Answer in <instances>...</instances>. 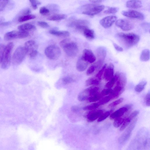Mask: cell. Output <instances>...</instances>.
I'll return each mask as SVG.
<instances>
[{
	"label": "cell",
	"mask_w": 150,
	"mask_h": 150,
	"mask_svg": "<svg viewBox=\"0 0 150 150\" xmlns=\"http://www.w3.org/2000/svg\"><path fill=\"white\" fill-rule=\"evenodd\" d=\"M99 88L96 86H92L87 88L78 95V100L81 101L87 100L89 97L99 93Z\"/></svg>",
	"instance_id": "ba28073f"
},
{
	"label": "cell",
	"mask_w": 150,
	"mask_h": 150,
	"mask_svg": "<svg viewBox=\"0 0 150 150\" xmlns=\"http://www.w3.org/2000/svg\"><path fill=\"white\" fill-rule=\"evenodd\" d=\"M88 65V62L81 57L77 62L76 69L78 71L82 72L86 70Z\"/></svg>",
	"instance_id": "ffe728a7"
},
{
	"label": "cell",
	"mask_w": 150,
	"mask_h": 150,
	"mask_svg": "<svg viewBox=\"0 0 150 150\" xmlns=\"http://www.w3.org/2000/svg\"><path fill=\"white\" fill-rule=\"evenodd\" d=\"M14 47L13 42H10L4 49L1 64V68L4 69H8L10 67L11 61V52Z\"/></svg>",
	"instance_id": "3957f363"
},
{
	"label": "cell",
	"mask_w": 150,
	"mask_h": 150,
	"mask_svg": "<svg viewBox=\"0 0 150 150\" xmlns=\"http://www.w3.org/2000/svg\"><path fill=\"white\" fill-rule=\"evenodd\" d=\"M124 98H120L110 104L108 105V107L109 108L114 107L122 102Z\"/></svg>",
	"instance_id": "74e56055"
},
{
	"label": "cell",
	"mask_w": 150,
	"mask_h": 150,
	"mask_svg": "<svg viewBox=\"0 0 150 150\" xmlns=\"http://www.w3.org/2000/svg\"><path fill=\"white\" fill-rule=\"evenodd\" d=\"M126 6L133 8H138L142 6L141 1L139 0H129L126 3Z\"/></svg>",
	"instance_id": "44dd1931"
},
{
	"label": "cell",
	"mask_w": 150,
	"mask_h": 150,
	"mask_svg": "<svg viewBox=\"0 0 150 150\" xmlns=\"http://www.w3.org/2000/svg\"><path fill=\"white\" fill-rule=\"evenodd\" d=\"M111 88H106L103 90L100 93L101 94L103 97L105 96L109 95L112 91Z\"/></svg>",
	"instance_id": "f907efd6"
},
{
	"label": "cell",
	"mask_w": 150,
	"mask_h": 150,
	"mask_svg": "<svg viewBox=\"0 0 150 150\" xmlns=\"http://www.w3.org/2000/svg\"><path fill=\"white\" fill-rule=\"evenodd\" d=\"M61 50L59 47L55 45H51L47 47L45 50L46 56L51 60H57L61 54Z\"/></svg>",
	"instance_id": "52a82bcc"
},
{
	"label": "cell",
	"mask_w": 150,
	"mask_h": 150,
	"mask_svg": "<svg viewBox=\"0 0 150 150\" xmlns=\"http://www.w3.org/2000/svg\"><path fill=\"white\" fill-rule=\"evenodd\" d=\"M49 33L53 35L59 36L67 37L70 35L69 33L67 31H58L55 30H50Z\"/></svg>",
	"instance_id": "603a6c76"
},
{
	"label": "cell",
	"mask_w": 150,
	"mask_h": 150,
	"mask_svg": "<svg viewBox=\"0 0 150 150\" xmlns=\"http://www.w3.org/2000/svg\"><path fill=\"white\" fill-rule=\"evenodd\" d=\"M139 113V110H135L132 112L129 117L132 120L134 118L136 117Z\"/></svg>",
	"instance_id": "db71d44e"
},
{
	"label": "cell",
	"mask_w": 150,
	"mask_h": 150,
	"mask_svg": "<svg viewBox=\"0 0 150 150\" xmlns=\"http://www.w3.org/2000/svg\"><path fill=\"white\" fill-rule=\"evenodd\" d=\"M11 24V21L3 22L0 23V26L3 27L8 26Z\"/></svg>",
	"instance_id": "9f6ffc18"
},
{
	"label": "cell",
	"mask_w": 150,
	"mask_h": 150,
	"mask_svg": "<svg viewBox=\"0 0 150 150\" xmlns=\"http://www.w3.org/2000/svg\"><path fill=\"white\" fill-rule=\"evenodd\" d=\"M100 80L96 77H90L86 81L85 85L88 86L91 85H98L100 83Z\"/></svg>",
	"instance_id": "d4e9b609"
},
{
	"label": "cell",
	"mask_w": 150,
	"mask_h": 150,
	"mask_svg": "<svg viewBox=\"0 0 150 150\" xmlns=\"http://www.w3.org/2000/svg\"><path fill=\"white\" fill-rule=\"evenodd\" d=\"M122 14L127 17L140 20H143L144 18V14L139 11L133 10L123 11Z\"/></svg>",
	"instance_id": "7c38bea8"
},
{
	"label": "cell",
	"mask_w": 150,
	"mask_h": 150,
	"mask_svg": "<svg viewBox=\"0 0 150 150\" xmlns=\"http://www.w3.org/2000/svg\"><path fill=\"white\" fill-rule=\"evenodd\" d=\"M67 16L66 14H57L53 15L47 18L49 20L52 21H58L66 18Z\"/></svg>",
	"instance_id": "484cf974"
},
{
	"label": "cell",
	"mask_w": 150,
	"mask_h": 150,
	"mask_svg": "<svg viewBox=\"0 0 150 150\" xmlns=\"http://www.w3.org/2000/svg\"><path fill=\"white\" fill-rule=\"evenodd\" d=\"M140 60L142 62H146L150 59V51L149 49L143 50L140 57Z\"/></svg>",
	"instance_id": "83f0119b"
},
{
	"label": "cell",
	"mask_w": 150,
	"mask_h": 150,
	"mask_svg": "<svg viewBox=\"0 0 150 150\" xmlns=\"http://www.w3.org/2000/svg\"><path fill=\"white\" fill-rule=\"evenodd\" d=\"M50 12V11L48 8L45 6L41 7L39 10L40 13L43 15L49 14Z\"/></svg>",
	"instance_id": "bcb514c9"
},
{
	"label": "cell",
	"mask_w": 150,
	"mask_h": 150,
	"mask_svg": "<svg viewBox=\"0 0 150 150\" xmlns=\"http://www.w3.org/2000/svg\"><path fill=\"white\" fill-rule=\"evenodd\" d=\"M82 8L84 10L82 13L90 16H93L102 11L105 8L103 5L93 4H88L83 6Z\"/></svg>",
	"instance_id": "5b68a950"
},
{
	"label": "cell",
	"mask_w": 150,
	"mask_h": 150,
	"mask_svg": "<svg viewBox=\"0 0 150 150\" xmlns=\"http://www.w3.org/2000/svg\"><path fill=\"white\" fill-rule=\"evenodd\" d=\"M145 101L146 105L149 106L150 105V93L149 91L146 94L145 98Z\"/></svg>",
	"instance_id": "816d5d0a"
},
{
	"label": "cell",
	"mask_w": 150,
	"mask_h": 150,
	"mask_svg": "<svg viewBox=\"0 0 150 150\" xmlns=\"http://www.w3.org/2000/svg\"><path fill=\"white\" fill-rule=\"evenodd\" d=\"M115 36L117 40L127 48L135 45L140 40L139 36L138 35L133 33L120 32L117 33Z\"/></svg>",
	"instance_id": "6da1fadb"
},
{
	"label": "cell",
	"mask_w": 150,
	"mask_h": 150,
	"mask_svg": "<svg viewBox=\"0 0 150 150\" xmlns=\"http://www.w3.org/2000/svg\"><path fill=\"white\" fill-rule=\"evenodd\" d=\"M38 25L43 28H47L50 27L49 24L46 22L43 21H38Z\"/></svg>",
	"instance_id": "681fc988"
},
{
	"label": "cell",
	"mask_w": 150,
	"mask_h": 150,
	"mask_svg": "<svg viewBox=\"0 0 150 150\" xmlns=\"http://www.w3.org/2000/svg\"><path fill=\"white\" fill-rule=\"evenodd\" d=\"M28 53V51L24 46H18L15 50L11 58L13 64L16 65L21 64Z\"/></svg>",
	"instance_id": "277c9868"
},
{
	"label": "cell",
	"mask_w": 150,
	"mask_h": 150,
	"mask_svg": "<svg viewBox=\"0 0 150 150\" xmlns=\"http://www.w3.org/2000/svg\"><path fill=\"white\" fill-rule=\"evenodd\" d=\"M147 83L146 81H142L136 85L135 88V91L137 92H142L144 89L145 86Z\"/></svg>",
	"instance_id": "4dcf8cb0"
},
{
	"label": "cell",
	"mask_w": 150,
	"mask_h": 150,
	"mask_svg": "<svg viewBox=\"0 0 150 150\" xmlns=\"http://www.w3.org/2000/svg\"><path fill=\"white\" fill-rule=\"evenodd\" d=\"M31 10L29 8H27L21 11L19 13L18 15V18L21 16L29 14L31 13Z\"/></svg>",
	"instance_id": "b9f144b4"
},
{
	"label": "cell",
	"mask_w": 150,
	"mask_h": 150,
	"mask_svg": "<svg viewBox=\"0 0 150 150\" xmlns=\"http://www.w3.org/2000/svg\"><path fill=\"white\" fill-rule=\"evenodd\" d=\"M62 81L64 84H67L70 83L74 81L73 78L69 76H66L63 78L62 79Z\"/></svg>",
	"instance_id": "f35d334b"
},
{
	"label": "cell",
	"mask_w": 150,
	"mask_h": 150,
	"mask_svg": "<svg viewBox=\"0 0 150 150\" xmlns=\"http://www.w3.org/2000/svg\"><path fill=\"white\" fill-rule=\"evenodd\" d=\"M117 11V8L116 7H111L105 11L104 13L106 14H114Z\"/></svg>",
	"instance_id": "ab89813d"
},
{
	"label": "cell",
	"mask_w": 150,
	"mask_h": 150,
	"mask_svg": "<svg viewBox=\"0 0 150 150\" xmlns=\"http://www.w3.org/2000/svg\"><path fill=\"white\" fill-rule=\"evenodd\" d=\"M114 68L113 65L110 63L108 67L106 69L105 68L104 77L106 81H109L113 77Z\"/></svg>",
	"instance_id": "d6986e66"
},
{
	"label": "cell",
	"mask_w": 150,
	"mask_h": 150,
	"mask_svg": "<svg viewBox=\"0 0 150 150\" xmlns=\"http://www.w3.org/2000/svg\"><path fill=\"white\" fill-rule=\"evenodd\" d=\"M124 87L116 85L109 94L112 100L117 98L124 91Z\"/></svg>",
	"instance_id": "2e32d148"
},
{
	"label": "cell",
	"mask_w": 150,
	"mask_h": 150,
	"mask_svg": "<svg viewBox=\"0 0 150 150\" xmlns=\"http://www.w3.org/2000/svg\"><path fill=\"white\" fill-rule=\"evenodd\" d=\"M106 66V64H105L103 67L98 72L96 75V77L100 80L101 77L104 71Z\"/></svg>",
	"instance_id": "c3c4849f"
},
{
	"label": "cell",
	"mask_w": 150,
	"mask_h": 150,
	"mask_svg": "<svg viewBox=\"0 0 150 150\" xmlns=\"http://www.w3.org/2000/svg\"><path fill=\"white\" fill-rule=\"evenodd\" d=\"M28 31L22 30H13L6 33L4 36V40H11L16 39H22L28 37L29 35Z\"/></svg>",
	"instance_id": "9c48e42d"
},
{
	"label": "cell",
	"mask_w": 150,
	"mask_h": 150,
	"mask_svg": "<svg viewBox=\"0 0 150 150\" xmlns=\"http://www.w3.org/2000/svg\"><path fill=\"white\" fill-rule=\"evenodd\" d=\"M113 45L115 50L118 52H122L123 50V48L115 43H113Z\"/></svg>",
	"instance_id": "11a10c76"
},
{
	"label": "cell",
	"mask_w": 150,
	"mask_h": 150,
	"mask_svg": "<svg viewBox=\"0 0 150 150\" xmlns=\"http://www.w3.org/2000/svg\"><path fill=\"white\" fill-rule=\"evenodd\" d=\"M112 111V110L108 111L103 113L98 117L97 122H100L105 120L110 115Z\"/></svg>",
	"instance_id": "e575fe53"
},
{
	"label": "cell",
	"mask_w": 150,
	"mask_h": 150,
	"mask_svg": "<svg viewBox=\"0 0 150 150\" xmlns=\"http://www.w3.org/2000/svg\"><path fill=\"white\" fill-rule=\"evenodd\" d=\"M59 44L65 52L69 56L74 57L77 54L79 50L78 46L76 42L70 39H64Z\"/></svg>",
	"instance_id": "7a4b0ae2"
},
{
	"label": "cell",
	"mask_w": 150,
	"mask_h": 150,
	"mask_svg": "<svg viewBox=\"0 0 150 150\" xmlns=\"http://www.w3.org/2000/svg\"><path fill=\"white\" fill-rule=\"evenodd\" d=\"M9 0H0V11H3L8 4Z\"/></svg>",
	"instance_id": "60d3db41"
},
{
	"label": "cell",
	"mask_w": 150,
	"mask_h": 150,
	"mask_svg": "<svg viewBox=\"0 0 150 150\" xmlns=\"http://www.w3.org/2000/svg\"><path fill=\"white\" fill-rule=\"evenodd\" d=\"M137 120V118L134 119L119 137L118 141L120 144H125L128 141L132 135V132L135 127Z\"/></svg>",
	"instance_id": "8992f818"
},
{
	"label": "cell",
	"mask_w": 150,
	"mask_h": 150,
	"mask_svg": "<svg viewBox=\"0 0 150 150\" xmlns=\"http://www.w3.org/2000/svg\"><path fill=\"white\" fill-rule=\"evenodd\" d=\"M4 20V18L3 17H0V23H2Z\"/></svg>",
	"instance_id": "680465c9"
},
{
	"label": "cell",
	"mask_w": 150,
	"mask_h": 150,
	"mask_svg": "<svg viewBox=\"0 0 150 150\" xmlns=\"http://www.w3.org/2000/svg\"><path fill=\"white\" fill-rule=\"evenodd\" d=\"M96 69L95 65H93L90 66L87 69L86 72V74L87 75L89 76L93 73Z\"/></svg>",
	"instance_id": "f6af8a7d"
},
{
	"label": "cell",
	"mask_w": 150,
	"mask_h": 150,
	"mask_svg": "<svg viewBox=\"0 0 150 150\" xmlns=\"http://www.w3.org/2000/svg\"><path fill=\"white\" fill-rule=\"evenodd\" d=\"M24 47L27 50L28 53L33 50H35L34 48L36 47L35 42L32 40L28 41L25 43Z\"/></svg>",
	"instance_id": "4316f807"
},
{
	"label": "cell",
	"mask_w": 150,
	"mask_h": 150,
	"mask_svg": "<svg viewBox=\"0 0 150 150\" xmlns=\"http://www.w3.org/2000/svg\"><path fill=\"white\" fill-rule=\"evenodd\" d=\"M38 53V51L35 49L30 51L29 52V54L30 58H34L37 56Z\"/></svg>",
	"instance_id": "f5cc1de1"
},
{
	"label": "cell",
	"mask_w": 150,
	"mask_h": 150,
	"mask_svg": "<svg viewBox=\"0 0 150 150\" xmlns=\"http://www.w3.org/2000/svg\"><path fill=\"white\" fill-rule=\"evenodd\" d=\"M132 104L127 105L123 107L114 112L111 113L110 115V119L111 120L121 117L124 114L127 112L132 107Z\"/></svg>",
	"instance_id": "4fadbf2b"
},
{
	"label": "cell",
	"mask_w": 150,
	"mask_h": 150,
	"mask_svg": "<svg viewBox=\"0 0 150 150\" xmlns=\"http://www.w3.org/2000/svg\"><path fill=\"white\" fill-rule=\"evenodd\" d=\"M1 40V38L0 37V41Z\"/></svg>",
	"instance_id": "91938a15"
},
{
	"label": "cell",
	"mask_w": 150,
	"mask_h": 150,
	"mask_svg": "<svg viewBox=\"0 0 150 150\" xmlns=\"http://www.w3.org/2000/svg\"><path fill=\"white\" fill-rule=\"evenodd\" d=\"M103 112V111L102 110L92 111L87 115V121L89 122L94 121L98 118Z\"/></svg>",
	"instance_id": "ac0fdd59"
},
{
	"label": "cell",
	"mask_w": 150,
	"mask_h": 150,
	"mask_svg": "<svg viewBox=\"0 0 150 150\" xmlns=\"http://www.w3.org/2000/svg\"><path fill=\"white\" fill-rule=\"evenodd\" d=\"M103 97L100 93H99L95 95L91 96L87 99L90 102H93L98 101Z\"/></svg>",
	"instance_id": "1f68e13d"
},
{
	"label": "cell",
	"mask_w": 150,
	"mask_h": 150,
	"mask_svg": "<svg viewBox=\"0 0 150 150\" xmlns=\"http://www.w3.org/2000/svg\"><path fill=\"white\" fill-rule=\"evenodd\" d=\"M83 33L85 37L88 40H92L94 38V32L92 29L86 28L83 30Z\"/></svg>",
	"instance_id": "cb8c5ba5"
},
{
	"label": "cell",
	"mask_w": 150,
	"mask_h": 150,
	"mask_svg": "<svg viewBox=\"0 0 150 150\" xmlns=\"http://www.w3.org/2000/svg\"><path fill=\"white\" fill-rule=\"evenodd\" d=\"M115 16H110L105 17L101 19L100 23L103 27L108 28L111 27L117 19Z\"/></svg>",
	"instance_id": "5bb4252c"
},
{
	"label": "cell",
	"mask_w": 150,
	"mask_h": 150,
	"mask_svg": "<svg viewBox=\"0 0 150 150\" xmlns=\"http://www.w3.org/2000/svg\"><path fill=\"white\" fill-rule=\"evenodd\" d=\"M117 27L124 31L130 30L133 29V24L128 20L121 19L118 20L115 23Z\"/></svg>",
	"instance_id": "8fae6325"
},
{
	"label": "cell",
	"mask_w": 150,
	"mask_h": 150,
	"mask_svg": "<svg viewBox=\"0 0 150 150\" xmlns=\"http://www.w3.org/2000/svg\"><path fill=\"white\" fill-rule=\"evenodd\" d=\"M103 0H89V1L92 3H97L102 2Z\"/></svg>",
	"instance_id": "6f0895ef"
},
{
	"label": "cell",
	"mask_w": 150,
	"mask_h": 150,
	"mask_svg": "<svg viewBox=\"0 0 150 150\" xmlns=\"http://www.w3.org/2000/svg\"><path fill=\"white\" fill-rule=\"evenodd\" d=\"M132 120V119L129 117L126 119H125L120 128V131H122L124 130L130 124Z\"/></svg>",
	"instance_id": "836d02e7"
},
{
	"label": "cell",
	"mask_w": 150,
	"mask_h": 150,
	"mask_svg": "<svg viewBox=\"0 0 150 150\" xmlns=\"http://www.w3.org/2000/svg\"><path fill=\"white\" fill-rule=\"evenodd\" d=\"M32 6L34 9L37 8L38 6L41 4L40 2L37 0H29Z\"/></svg>",
	"instance_id": "7bdbcfd3"
},
{
	"label": "cell",
	"mask_w": 150,
	"mask_h": 150,
	"mask_svg": "<svg viewBox=\"0 0 150 150\" xmlns=\"http://www.w3.org/2000/svg\"><path fill=\"white\" fill-rule=\"evenodd\" d=\"M50 11L52 12H56L57 11L59 10V7L58 5L54 4H50L48 6Z\"/></svg>",
	"instance_id": "ee69618b"
},
{
	"label": "cell",
	"mask_w": 150,
	"mask_h": 150,
	"mask_svg": "<svg viewBox=\"0 0 150 150\" xmlns=\"http://www.w3.org/2000/svg\"><path fill=\"white\" fill-rule=\"evenodd\" d=\"M125 120V119L121 117L115 119L113 124L114 126L116 128L119 127L122 124Z\"/></svg>",
	"instance_id": "d6a6232c"
},
{
	"label": "cell",
	"mask_w": 150,
	"mask_h": 150,
	"mask_svg": "<svg viewBox=\"0 0 150 150\" xmlns=\"http://www.w3.org/2000/svg\"><path fill=\"white\" fill-rule=\"evenodd\" d=\"M100 105L98 103H95L83 107L84 110H92L98 108Z\"/></svg>",
	"instance_id": "d590c367"
},
{
	"label": "cell",
	"mask_w": 150,
	"mask_h": 150,
	"mask_svg": "<svg viewBox=\"0 0 150 150\" xmlns=\"http://www.w3.org/2000/svg\"><path fill=\"white\" fill-rule=\"evenodd\" d=\"M18 29L20 30L28 31L35 30L36 28L33 25L29 23H25L18 26Z\"/></svg>",
	"instance_id": "7402d4cb"
},
{
	"label": "cell",
	"mask_w": 150,
	"mask_h": 150,
	"mask_svg": "<svg viewBox=\"0 0 150 150\" xmlns=\"http://www.w3.org/2000/svg\"><path fill=\"white\" fill-rule=\"evenodd\" d=\"M118 72L106 84L105 86L107 88H111L116 82L118 77Z\"/></svg>",
	"instance_id": "f1b7e54d"
},
{
	"label": "cell",
	"mask_w": 150,
	"mask_h": 150,
	"mask_svg": "<svg viewBox=\"0 0 150 150\" xmlns=\"http://www.w3.org/2000/svg\"><path fill=\"white\" fill-rule=\"evenodd\" d=\"M36 16L34 15L28 14L21 16L18 18V21L19 22H22L34 19Z\"/></svg>",
	"instance_id": "f546056e"
},
{
	"label": "cell",
	"mask_w": 150,
	"mask_h": 150,
	"mask_svg": "<svg viewBox=\"0 0 150 150\" xmlns=\"http://www.w3.org/2000/svg\"><path fill=\"white\" fill-rule=\"evenodd\" d=\"M82 57L88 62L92 63L96 60V57L92 52L88 49H84Z\"/></svg>",
	"instance_id": "9a60e30c"
},
{
	"label": "cell",
	"mask_w": 150,
	"mask_h": 150,
	"mask_svg": "<svg viewBox=\"0 0 150 150\" xmlns=\"http://www.w3.org/2000/svg\"><path fill=\"white\" fill-rule=\"evenodd\" d=\"M108 95V96L103 97L99 100V101L98 103L100 105L106 104L110 100H112L110 97L109 95Z\"/></svg>",
	"instance_id": "8d00e7d4"
},
{
	"label": "cell",
	"mask_w": 150,
	"mask_h": 150,
	"mask_svg": "<svg viewBox=\"0 0 150 150\" xmlns=\"http://www.w3.org/2000/svg\"><path fill=\"white\" fill-rule=\"evenodd\" d=\"M96 52L98 61L103 63L107 54L106 49L104 47H100L97 49Z\"/></svg>",
	"instance_id": "e0dca14e"
},
{
	"label": "cell",
	"mask_w": 150,
	"mask_h": 150,
	"mask_svg": "<svg viewBox=\"0 0 150 150\" xmlns=\"http://www.w3.org/2000/svg\"><path fill=\"white\" fill-rule=\"evenodd\" d=\"M5 46L4 44L0 43V64L2 61Z\"/></svg>",
	"instance_id": "7dc6e473"
},
{
	"label": "cell",
	"mask_w": 150,
	"mask_h": 150,
	"mask_svg": "<svg viewBox=\"0 0 150 150\" xmlns=\"http://www.w3.org/2000/svg\"><path fill=\"white\" fill-rule=\"evenodd\" d=\"M89 24L88 21L85 20L73 19L68 23L67 26L74 27L77 30L83 32L84 29L88 28Z\"/></svg>",
	"instance_id": "30bf717a"
}]
</instances>
